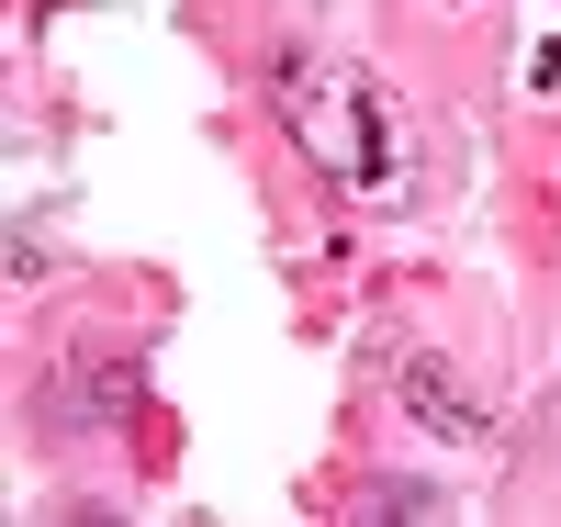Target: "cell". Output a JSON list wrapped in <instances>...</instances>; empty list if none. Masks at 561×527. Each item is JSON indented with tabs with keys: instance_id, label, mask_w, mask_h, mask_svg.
<instances>
[{
	"instance_id": "cell-1",
	"label": "cell",
	"mask_w": 561,
	"mask_h": 527,
	"mask_svg": "<svg viewBox=\"0 0 561 527\" xmlns=\"http://www.w3.org/2000/svg\"><path fill=\"white\" fill-rule=\"evenodd\" d=\"M280 124H293V147L337 191H359V203H382L404 180V124H393V90L370 68H337V57L280 68Z\"/></svg>"
},
{
	"instance_id": "cell-2",
	"label": "cell",
	"mask_w": 561,
	"mask_h": 527,
	"mask_svg": "<svg viewBox=\"0 0 561 527\" xmlns=\"http://www.w3.org/2000/svg\"><path fill=\"white\" fill-rule=\"evenodd\" d=\"M404 404H415V415H427V426H438V438H483V404H472V393H460V381H449L438 359H415V370H404Z\"/></svg>"
}]
</instances>
